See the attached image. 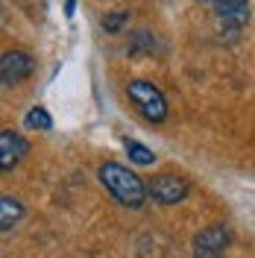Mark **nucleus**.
I'll return each mask as SVG.
<instances>
[{
	"mask_svg": "<svg viewBox=\"0 0 255 258\" xmlns=\"http://www.w3.org/2000/svg\"><path fill=\"white\" fill-rule=\"evenodd\" d=\"M97 179L123 209H141L150 200V188L144 185V179L120 161H103L97 167Z\"/></svg>",
	"mask_w": 255,
	"mask_h": 258,
	"instance_id": "obj_1",
	"label": "nucleus"
},
{
	"mask_svg": "<svg viewBox=\"0 0 255 258\" xmlns=\"http://www.w3.org/2000/svg\"><path fill=\"white\" fill-rule=\"evenodd\" d=\"M126 97L135 106V112L150 123H164L167 120V97L161 94V88L150 80H129L126 82Z\"/></svg>",
	"mask_w": 255,
	"mask_h": 258,
	"instance_id": "obj_2",
	"label": "nucleus"
},
{
	"mask_svg": "<svg viewBox=\"0 0 255 258\" xmlns=\"http://www.w3.org/2000/svg\"><path fill=\"white\" fill-rule=\"evenodd\" d=\"M147 188H150V200H153L156 206H179V203L191 194V182L182 176V173L164 170L159 176H153V182H150Z\"/></svg>",
	"mask_w": 255,
	"mask_h": 258,
	"instance_id": "obj_3",
	"label": "nucleus"
},
{
	"mask_svg": "<svg viewBox=\"0 0 255 258\" xmlns=\"http://www.w3.org/2000/svg\"><path fill=\"white\" fill-rule=\"evenodd\" d=\"M249 9L252 0H217V24H220V35L229 41H235L243 27L249 24Z\"/></svg>",
	"mask_w": 255,
	"mask_h": 258,
	"instance_id": "obj_4",
	"label": "nucleus"
},
{
	"mask_svg": "<svg viewBox=\"0 0 255 258\" xmlns=\"http://www.w3.org/2000/svg\"><path fill=\"white\" fill-rule=\"evenodd\" d=\"M232 243V232L223 223H211L194 235L191 258H226V246Z\"/></svg>",
	"mask_w": 255,
	"mask_h": 258,
	"instance_id": "obj_5",
	"label": "nucleus"
},
{
	"mask_svg": "<svg viewBox=\"0 0 255 258\" xmlns=\"http://www.w3.org/2000/svg\"><path fill=\"white\" fill-rule=\"evenodd\" d=\"M35 71V59L27 50H6L0 59V80L6 88H15Z\"/></svg>",
	"mask_w": 255,
	"mask_h": 258,
	"instance_id": "obj_6",
	"label": "nucleus"
},
{
	"mask_svg": "<svg viewBox=\"0 0 255 258\" xmlns=\"http://www.w3.org/2000/svg\"><path fill=\"white\" fill-rule=\"evenodd\" d=\"M27 153H30V144H27V138L21 132H15V129H3L0 132V170L3 173H12L24 161Z\"/></svg>",
	"mask_w": 255,
	"mask_h": 258,
	"instance_id": "obj_7",
	"label": "nucleus"
},
{
	"mask_svg": "<svg viewBox=\"0 0 255 258\" xmlns=\"http://www.w3.org/2000/svg\"><path fill=\"white\" fill-rule=\"evenodd\" d=\"M24 214H27V209H24V203L18 197H12V194L0 197V229H3V235H9L24 220Z\"/></svg>",
	"mask_w": 255,
	"mask_h": 258,
	"instance_id": "obj_8",
	"label": "nucleus"
},
{
	"mask_svg": "<svg viewBox=\"0 0 255 258\" xmlns=\"http://www.w3.org/2000/svg\"><path fill=\"white\" fill-rule=\"evenodd\" d=\"M24 129H38V132H50L53 129V117L44 106H32L30 112L24 114Z\"/></svg>",
	"mask_w": 255,
	"mask_h": 258,
	"instance_id": "obj_9",
	"label": "nucleus"
},
{
	"mask_svg": "<svg viewBox=\"0 0 255 258\" xmlns=\"http://www.w3.org/2000/svg\"><path fill=\"white\" fill-rule=\"evenodd\" d=\"M123 147H126L129 159L135 161V164H141V167H150L156 161V153L150 147H144L141 141H135V138H123Z\"/></svg>",
	"mask_w": 255,
	"mask_h": 258,
	"instance_id": "obj_10",
	"label": "nucleus"
},
{
	"mask_svg": "<svg viewBox=\"0 0 255 258\" xmlns=\"http://www.w3.org/2000/svg\"><path fill=\"white\" fill-rule=\"evenodd\" d=\"M126 24H129V12H126V9H114V12H106V15H103V21H100V27L109 32V35H117V32L126 27Z\"/></svg>",
	"mask_w": 255,
	"mask_h": 258,
	"instance_id": "obj_11",
	"label": "nucleus"
},
{
	"mask_svg": "<svg viewBox=\"0 0 255 258\" xmlns=\"http://www.w3.org/2000/svg\"><path fill=\"white\" fill-rule=\"evenodd\" d=\"M74 9H77V0H65V15L71 18L74 15Z\"/></svg>",
	"mask_w": 255,
	"mask_h": 258,
	"instance_id": "obj_12",
	"label": "nucleus"
}]
</instances>
